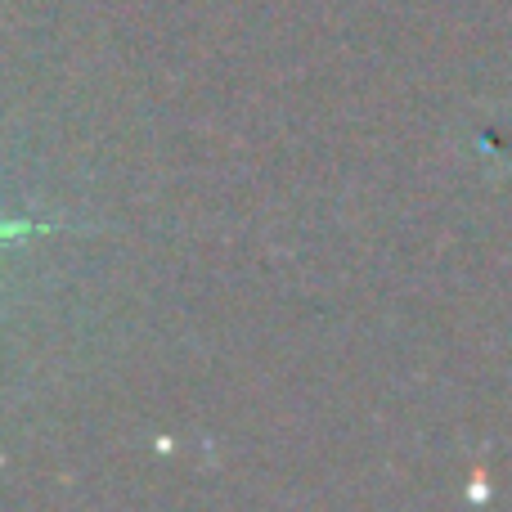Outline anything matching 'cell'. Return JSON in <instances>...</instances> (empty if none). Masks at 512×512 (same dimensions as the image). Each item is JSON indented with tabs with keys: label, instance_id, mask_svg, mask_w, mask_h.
Here are the masks:
<instances>
[{
	"label": "cell",
	"instance_id": "1",
	"mask_svg": "<svg viewBox=\"0 0 512 512\" xmlns=\"http://www.w3.org/2000/svg\"><path fill=\"white\" fill-rule=\"evenodd\" d=\"M45 225H32V221H0V239H18V234H36Z\"/></svg>",
	"mask_w": 512,
	"mask_h": 512
}]
</instances>
